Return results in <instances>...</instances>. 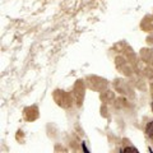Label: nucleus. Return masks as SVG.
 I'll return each instance as SVG.
<instances>
[{
	"instance_id": "f257e3e1",
	"label": "nucleus",
	"mask_w": 153,
	"mask_h": 153,
	"mask_svg": "<svg viewBox=\"0 0 153 153\" xmlns=\"http://www.w3.org/2000/svg\"><path fill=\"white\" fill-rule=\"evenodd\" d=\"M146 135L153 140V121H149L146 126Z\"/></svg>"
},
{
	"instance_id": "f03ea898",
	"label": "nucleus",
	"mask_w": 153,
	"mask_h": 153,
	"mask_svg": "<svg viewBox=\"0 0 153 153\" xmlns=\"http://www.w3.org/2000/svg\"><path fill=\"white\" fill-rule=\"evenodd\" d=\"M151 107H152V111H153V101H152V106Z\"/></svg>"
}]
</instances>
